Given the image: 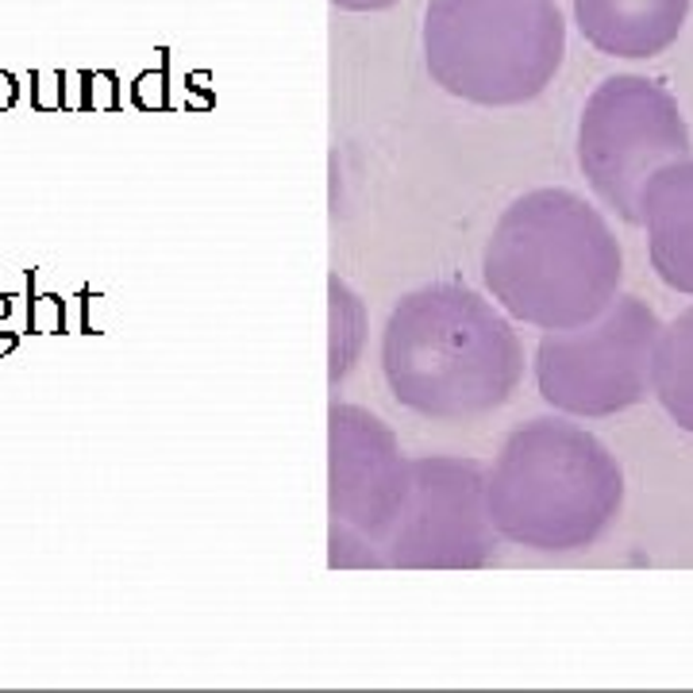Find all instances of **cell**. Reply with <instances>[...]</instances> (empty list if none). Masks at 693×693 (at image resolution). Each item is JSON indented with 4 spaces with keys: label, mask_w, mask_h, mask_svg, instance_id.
<instances>
[{
    "label": "cell",
    "mask_w": 693,
    "mask_h": 693,
    "mask_svg": "<svg viewBox=\"0 0 693 693\" xmlns=\"http://www.w3.org/2000/svg\"><path fill=\"white\" fill-rule=\"evenodd\" d=\"M382 374L401 409L435 424L490 416L520 390L524 343L513 320L462 282H428L393 304Z\"/></svg>",
    "instance_id": "obj_1"
},
{
    "label": "cell",
    "mask_w": 693,
    "mask_h": 693,
    "mask_svg": "<svg viewBox=\"0 0 693 693\" xmlns=\"http://www.w3.org/2000/svg\"><path fill=\"white\" fill-rule=\"evenodd\" d=\"M482 278L501 312L540 332L593 320L624 278L609 220L571 189L516 197L490 231Z\"/></svg>",
    "instance_id": "obj_2"
},
{
    "label": "cell",
    "mask_w": 693,
    "mask_h": 693,
    "mask_svg": "<svg viewBox=\"0 0 693 693\" xmlns=\"http://www.w3.org/2000/svg\"><path fill=\"white\" fill-rule=\"evenodd\" d=\"M485 501L498 535L513 548H593L624 505V470L613 451L563 416L513 428L485 470Z\"/></svg>",
    "instance_id": "obj_3"
},
{
    "label": "cell",
    "mask_w": 693,
    "mask_h": 693,
    "mask_svg": "<svg viewBox=\"0 0 693 693\" xmlns=\"http://www.w3.org/2000/svg\"><path fill=\"white\" fill-rule=\"evenodd\" d=\"M566 23L555 0H428L424 66L443 93L482 109L528 104L555 81Z\"/></svg>",
    "instance_id": "obj_4"
},
{
    "label": "cell",
    "mask_w": 693,
    "mask_h": 693,
    "mask_svg": "<svg viewBox=\"0 0 693 693\" xmlns=\"http://www.w3.org/2000/svg\"><path fill=\"white\" fill-rule=\"evenodd\" d=\"M693 139L666 86L640 73L605 78L578 120V167L624 224H640V193L655 170L690 159Z\"/></svg>",
    "instance_id": "obj_5"
},
{
    "label": "cell",
    "mask_w": 693,
    "mask_h": 693,
    "mask_svg": "<svg viewBox=\"0 0 693 693\" xmlns=\"http://www.w3.org/2000/svg\"><path fill=\"white\" fill-rule=\"evenodd\" d=\"M663 320L647 301L616 293L593 320L543 332L535 346V385L551 409L601 420L647 401L651 359Z\"/></svg>",
    "instance_id": "obj_6"
},
{
    "label": "cell",
    "mask_w": 693,
    "mask_h": 693,
    "mask_svg": "<svg viewBox=\"0 0 693 693\" xmlns=\"http://www.w3.org/2000/svg\"><path fill=\"white\" fill-rule=\"evenodd\" d=\"M412 459L378 412L335 401L328 409V566H382V543L398 524Z\"/></svg>",
    "instance_id": "obj_7"
},
{
    "label": "cell",
    "mask_w": 693,
    "mask_h": 693,
    "mask_svg": "<svg viewBox=\"0 0 693 693\" xmlns=\"http://www.w3.org/2000/svg\"><path fill=\"white\" fill-rule=\"evenodd\" d=\"M485 466L466 455H416L404 509L382 543L390 571H478L498 555Z\"/></svg>",
    "instance_id": "obj_8"
},
{
    "label": "cell",
    "mask_w": 693,
    "mask_h": 693,
    "mask_svg": "<svg viewBox=\"0 0 693 693\" xmlns=\"http://www.w3.org/2000/svg\"><path fill=\"white\" fill-rule=\"evenodd\" d=\"M640 224L655 274L693 297V159L651 173L640 193Z\"/></svg>",
    "instance_id": "obj_9"
},
{
    "label": "cell",
    "mask_w": 693,
    "mask_h": 693,
    "mask_svg": "<svg viewBox=\"0 0 693 693\" xmlns=\"http://www.w3.org/2000/svg\"><path fill=\"white\" fill-rule=\"evenodd\" d=\"M690 0H574V23L590 47L613 58H655L679 43Z\"/></svg>",
    "instance_id": "obj_10"
},
{
    "label": "cell",
    "mask_w": 693,
    "mask_h": 693,
    "mask_svg": "<svg viewBox=\"0 0 693 693\" xmlns=\"http://www.w3.org/2000/svg\"><path fill=\"white\" fill-rule=\"evenodd\" d=\"M651 393L682 432H693V304L682 309L671 324L659 328Z\"/></svg>",
    "instance_id": "obj_11"
},
{
    "label": "cell",
    "mask_w": 693,
    "mask_h": 693,
    "mask_svg": "<svg viewBox=\"0 0 693 693\" xmlns=\"http://www.w3.org/2000/svg\"><path fill=\"white\" fill-rule=\"evenodd\" d=\"M328 382L340 385L354 366H359L362 351H366V301L343 282L340 274L328 278Z\"/></svg>",
    "instance_id": "obj_12"
},
{
    "label": "cell",
    "mask_w": 693,
    "mask_h": 693,
    "mask_svg": "<svg viewBox=\"0 0 693 693\" xmlns=\"http://www.w3.org/2000/svg\"><path fill=\"white\" fill-rule=\"evenodd\" d=\"M393 4H401V0H332V8H340V12H385Z\"/></svg>",
    "instance_id": "obj_13"
}]
</instances>
